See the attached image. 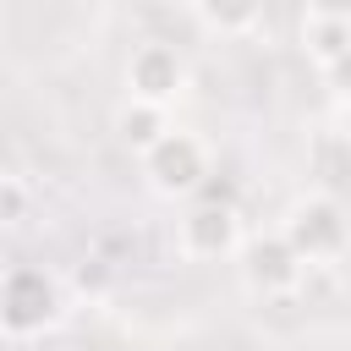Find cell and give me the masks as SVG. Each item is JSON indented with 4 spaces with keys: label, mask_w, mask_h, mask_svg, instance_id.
<instances>
[{
    "label": "cell",
    "mask_w": 351,
    "mask_h": 351,
    "mask_svg": "<svg viewBox=\"0 0 351 351\" xmlns=\"http://www.w3.org/2000/svg\"><path fill=\"white\" fill-rule=\"evenodd\" d=\"M280 236L296 247V258L313 269V263H335L351 252V214L329 197V192H307L285 208V225Z\"/></svg>",
    "instance_id": "1"
},
{
    "label": "cell",
    "mask_w": 351,
    "mask_h": 351,
    "mask_svg": "<svg viewBox=\"0 0 351 351\" xmlns=\"http://www.w3.org/2000/svg\"><path fill=\"white\" fill-rule=\"evenodd\" d=\"M55 318H60V285H55L44 269L22 263V269L0 274V335L33 340V335H44Z\"/></svg>",
    "instance_id": "2"
},
{
    "label": "cell",
    "mask_w": 351,
    "mask_h": 351,
    "mask_svg": "<svg viewBox=\"0 0 351 351\" xmlns=\"http://www.w3.org/2000/svg\"><path fill=\"white\" fill-rule=\"evenodd\" d=\"M143 159V176H148V186L159 192V197H197L203 186H208V148H203V137L197 132H181V126H170L148 154H137Z\"/></svg>",
    "instance_id": "3"
},
{
    "label": "cell",
    "mask_w": 351,
    "mask_h": 351,
    "mask_svg": "<svg viewBox=\"0 0 351 351\" xmlns=\"http://www.w3.org/2000/svg\"><path fill=\"white\" fill-rule=\"evenodd\" d=\"M236 252H241V280H247V291H258V296H291V291L302 285V274H307V263L296 258V247H291L280 230H258V236H247Z\"/></svg>",
    "instance_id": "4"
},
{
    "label": "cell",
    "mask_w": 351,
    "mask_h": 351,
    "mask_svg": "<svg viewBox=\"0 0 351 351\" xmlns=\"http://www.w3.org/2000/svg\"><path fill=\"white\" fill-rule=\"evenodd\" d=\"M176 241H181V252H186V258H203V263L230 258V252L241 247V219H236V203H208V197H197V203L181 214Z\"/></svg>",
    "instance_id": "5"
},
{
    "label": "cell",
    "mask_w": 351,
    "mask_h": 351,
    "mask_svg": "<svg viewBox=\"0 0 351 351\" xmlns=\"http://www.w3.org/2000/svg\"><path fill=\"white\" fill-rule=\"evenodd\" d=\"M126 88H132L137 104L170 110V104L181 99V88H186V60H181V49H170V44H137L132 60H126Z\"/></svg>",
    "instance_id": "6"
},
{
    "label": "cell",
    "mask_w": 351,
    "mask_h": 351,
    "mask_svg": "<svg viewBox=\"0 0 351 351\" xmlns=\"http://www.w3.org/2000/svg\"><path fill=\"white\" fill-rule=\"evenodd\" d=\"M165 132H170V110H159V104H137V99H126V104L115 110V137H121L132 154H148Z\"/></svg>",
    "instance_id": "7"
},
{
    "label": "cell",
    "mask_w": 351,
    "mask_h": 351,
    "mask_svg": "<svg viewBox=\"0 0 351 351\" xmlns=\"http://www.w3.org/2000/svg\"><path fill=\"white\" fill-rule=\"evenodd\" d=\"M302 49L313 55V66H329L335 55H346V49H351V22L307 16V22H302Z\"/></svg>",
    "instance_id": "8"
},
{
    "label": "cell",
    "mask_w": 351,
    "mask_h": 351,
    "mask_svg": "<svg viewBox=\"0 0 351 351\" xmlns=\"http://www.w3.org/2000/svg\"><path fill=\"white\" fill-rule=\"evenodd\" d=\"M197 16L214 33H252L263 16V0H197Z\"/></svg>",
    "instance_id": "9"
},
{
    "label": "cell",
    "mask_w": 351,
    "mask_h": 351,
    "mask_svg": "<svg viewBox=\"0 0 351 351\" xmlns=\"http://www.w3.org/2000/svg\"><path fill=\"white\" fill-rule=\"evenodd\" d=\"M27 186L22 181H11V176H0V225H16V219H27Z\"/></svg>",
    "instance_id": "10"
},
{
    "label": "cell",
    "mask_w": 351,
    "mask_h": 351,
    "mask_svg": "<svg viewBox=\"0 0 351 351\" xmlns=\"http://www.w3.org/2000/svg\"><path fill=\"white\" fill-rule=\"evenodd\" d=\"M318 77H324V88H329L340 104H351V49H346V55H335L329 66H318Z\"/></svg>",
    "instance_id": "11"
},
{
    "label": "cell",
    "mask_w": 351,
    "mask_h": 351,
    "mask_svg": "<svg viewBox=\"0 0 351 351\" xmlns=\"http://www.w3.org/2000/svg\"><path fill=\"white\" fill-rule=\"evenodd\" d=\"M77 285H82V291H104V285H110V269H104L99 258H88V263L77 269Z\"/></svg>",
    "instance_id": "12"
},
{
    "label": "cell",
    "mask_w": 351,
    "mask_h": 351,
    "mask_svg": "<svg viewBox=\"0 0 351 351\" xmlns=\"http://www.w3.org/2000/svg\"><path fill=\"white\" fill-rule=\"evenodd\" d=\"M307 16H335V22H351V0H307Z\"/></svg>",
    "instance_id": "13"
},
{
    "label": "cell",
    "mask_w": 351,
    "mask_h": 351,
    "mask_svg": "<svg viewBox=\"0 0 351 351\" xmlns=\"http://www.w3.org/2000/svg\"><path fill=\"white\" fill-rule=\"evenodd\" d=\"M346 110H351V104H346Z\"/></svg>",
    "instance_id": "14"
}]
</instances>
